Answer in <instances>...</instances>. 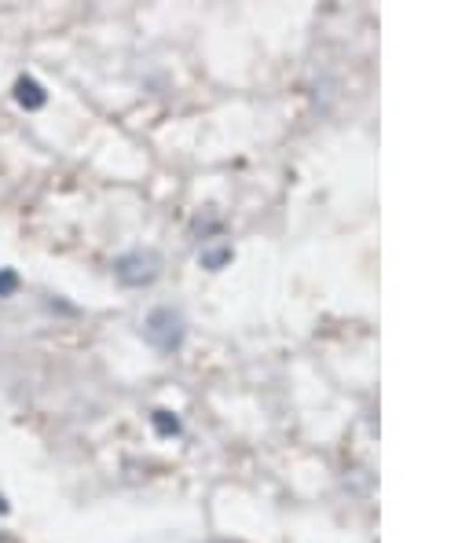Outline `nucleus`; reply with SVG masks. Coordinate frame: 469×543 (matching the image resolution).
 I'll return each mask as SVG.
<instances>
[{"label":"nucleus","mask_w":469,"mask_h":543,"mask_svg":"<svg viewBox=\"0 0 469 543\" xmlns=\"http://www.w3.org/2000/svg\"><path fill=\"white\" fill-rule=\"evenodd\" d=\"M162 272V257L154 250H128L114 261V276L125 287H147V283L158 279Z\"/></svg>","instance_id":"1"},{"label":"nucleus","mask_w":469,"mask_h":543,"mask_svg":"<svg viewBox=\"0 0 469 543\" xmlns=\"http://www.w3.org/2000/svg\"><path fill=\"white\" fill-rule=\"evenodd\" d=\"M143 334H147V342L154 349H162V353H173L184 342V316L176 312V308H154L143 323Z\"/></svg>","instance_id":"2"},{"label":"nucleus","mask_w":469,"mask_h":543,"mask_svg":"<svg viewBox=\"0 0 469 543\" xmlns=\"http://www.w3.org/2000/svg\"><path fill=\"white\" fill-rule=\"evenodd\" d=\"M15 103H19V107H26V110H41L44 103H48L44 85L33 81V77H19V81H15Z\"/></svg>","instance_id":"3"},{"label":"nucleus","mask_w":469,"mask_h":543,"mask_svg":"<svg viewBox=\"0 0 469 543\" xmlns=\"http://www.w3.org/2000/svg\"><path fill=\"white\" fill-rule=\"evenodd\" d=\"M151 422H154V430H158L162 437H176L180 433V419L173 415V411H154Z\"/></svg>","instance_id":"4"},{"label":"nucleus","mask_w":469,"mask_h":543,"mask_svg":"<svg viewBox=\"0 0 469 543\" xmlns=\"http://www.w3.org/2000/svg\"><path fill=\"white\" fill-rule=\"evenodd\" d=\"M19 290V272L15 268H0V297H11Z\"/></svg>","instance_id":"5"},{"label":"nucleus","mask_w":469,"mask_h":543,"mask_svg":"<svg viewBox=\"0 0 469 543\" xmlns=\"http://www.w3.org/2000/svg\"><path fill=\"white\" fill-rule=\"evenodd\" d=\"M231 261V250H210V253H202V265L205 268H220V265H228Z\"/></svg>","instance_id":"6"},{"label":"nucleus","mask_w":469,"mask_h":543,"mask_svg":"<svg viewBox=\"0 0 469 543\" xmlns=\"http://www.w3.org/2000/svg\"><path fill=\"white\" fill-rule=\"evenodd\" d=\"M4 510H8V503H4V499H0V514H4Z\"/></svg>","instance_id":"7"}]
</instances>
